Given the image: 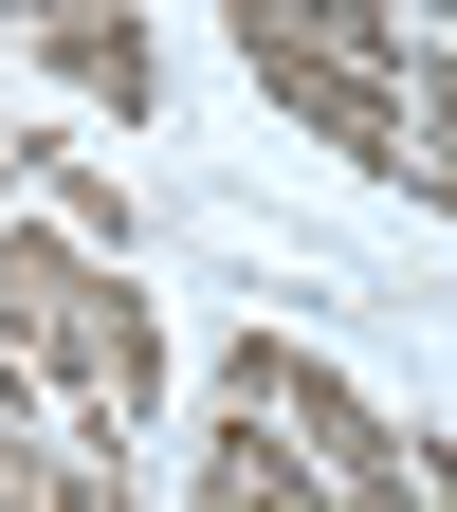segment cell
<instances>
[{
    "label": "cell",
    "mask_w": 457,
    "mask_h": 512,
    "mask_svg": "<svg viewBox=\"0 0 457 512\" xmlns=\"http://www.w3.org/2000/svg\"><path fill=\"white\" fill-rule=\"evenodd\" d=\"M220 37H238V74L275 92V128H311V147H348L366 183L403 165V92H384V74H348V55H293V37H256V19H220Z\"/></svg>",
    "instance_id": "3957f363"
},
{
    "label": "cell",
    "mask_w": 457,
    "mask_h": 512,
    "mask_svg": "<svg viewBox=\"0 0 457 512\" xmlns=\"http://www.w3.org/2000/svg\"><path fill=\"white\" fill-rule=\"evenodd\" d=\"M19 183H37V220H74L92 256H128V183H110L92 147H37V128H19Z\"/></svg>",
    "instance_id": "8992f818"
},
{
    "label": "cell",
    "mask_w": 457,
    "mask_h": 512,
    "mask_svg": "<svg viewBox=\"0 0 457 512\" xmlns=\"http://www.w3.org/2000/svg\"><path fill=\"white\" fill-rule=\"evenodd\" d=\"M384 183H421V202L457 220V128H421V110H403V165H384Z\"/></svg>",
    "instance_id": "ba28073f"
},
{
    "label": "cell",
    "mask_w": 457,
    "mask_h": 512,
    "mask_svg": "<svg viewBox=\"0 0 457 512\" xmlns=\"http://www.w3.org/2000/svg\"><path fill=\"white\" fill-rule=\"evenodd\" d=\"M220 403H256L275 439H311L330 476H403V421H384L330 348H293V330H238V348H220Z\"/></svg>",
    "instance_id": "7a4b0ae2"
},
{
    "label": "cell",
    "mask_w": 457,
    "mask_h": 512,
    "mask_svg": "<svg viewBox=\"0 0 457 512\" xmlns=\"http://www.w3.org/2000/svg\"><path fill=\"white\" fill-rule=\"evenodd\" d=\"M183 512H330V458H311V439H275L256 403H220V421H202V476H183Z\"/></svg>",
    "instance_id": "277c9868"
},
{
    "label": "cell",
    "mask_w": 457,
    "mask_h": 512,
    "mask_svg": "<svg viewBox=\"0 0 457 512\" xmlns=\"http://www.w3.org/2000/svg\"><path fill=\"white\" fill-rule=\"evenodd\" d=\"M0 183H19V128H0Z\"/></svg>",
    "instance_id": "30bf717a"
},
{
    "label": "cell",
    "mask_w": 457,
    "mask_h": 512,
    "mask_svg": "<svg viewBox=\"0 0 457 512\" xmlns=\"http://www.w3.org/2000/svg\"><path fill=\"white\" fill-rule=\"evenodd\" d=\"M403 476H421V512H457V439H421V458H403Z\"/></svg>",
    "instance_id": "9c48e42d"
},
{
    "label": "cell",
    "mask_w": 457,
    "mask_h": 512,
    "mask_svg": "<svg viewBox=\"0 0 457 512\" xmlns=\"http://www.w3.org/2000/svg\"><path fill=\"white\" fill-rule=\"evenodd\" d=\"M0 512H55V403H0Z\"/></svg>",
    "instance_id": "52a82bcc"
},
{
    "label": "cell",
    "mask_w": 457,
    "mask_h": 512,
    "mask_svg": "<svg viewBox=\"0 0 457 512\" xmlns=\"http://www.w3.org/2000/svg\"><path fill=\"white\" fill-rule=\"evenodd\" d=\"M0 366L55 384V439H147L165 403V330H147V275L92 256L74 220H0Z\"/></svg>",
    "instance_id": "6da1fadb"
},
{
    "label": "cell",
    "mask_w": 457,
    "mask_h": 512,
    "mask_svg": "<svg viewBox=\"0 0 457 512\" xmlns=\"http://www.w3.org/2000/svg\"><path fill=\"white\" fill-rule=\"evenodd\" d=\"M37 74L74 92V110H128V128H147L165 55H147V19H128V0H92V19H37Z\"/></svg>",
    "instance_id": "5b68a950"
}]
</instances>
